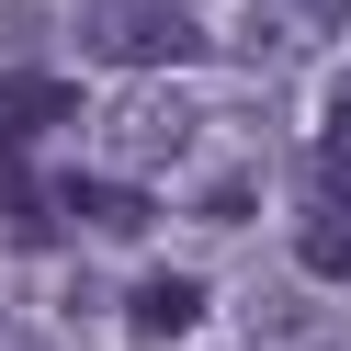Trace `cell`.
<instances>
[{
    "instance_id": "cell-3",
    "label": "cell",
    "mask_w": 351,
    "mask_h": 351,
    "mask_svg": "<svg viewBox=\"0 0 351 351\" xmlns=\"http://www.w3.org/2000/svg\"><path fill=\"white\" fill-rule=\"evenodd\" d=\"M80 114V91L57 69H0V147H34L46 125H69Z\"/></svg>"
},
{
    "instance_id": "cell-5",
    "label": "cell",
    "mask_w": 351,
    "mask_h": 351,
    "mask_svg": "<svg viewBox=\"0 0 351 351\" xmlns=\"http://www.w3.org/2000/svg\"><path fill=\"white\" fill-rule=\"evenodd\" d=\"M57 204L80 215V227H102V238H147V193H136V170H80V182H57Z\"/></svg>"
},
{
    "instance_id": "cell-2",
    "label": "cell",
    "mask_w": 351,
    "mask_h": 351,
    "mask_svg": "<svg viewBox=\"0 0 351 351\" xmlns=\"http://www.w3.org/2000/svg\"><path fill=\"white\" fill-rule=\"evenodd\" d=\"M102 147H114V170H159L193 147V102L182 91H125L114 114H102Z\"/></svg>"
},
{
    "instance_id": "cell-7",
    "label": "cell",
    "mask_w": 351,
    "mask_h": 351,
    "mask_svg": "<svg viewBox=\"0 0 351 351\" xmlns=\"http://www.w3.org/2000/svg\"><path fill=\"white\" fill-rule=\"evenodd\" d=\"M261 340H328V317H317V306H283V295H261Z\"/></svg>"
},
{
    "instance_id": "cell-6",
    "label": "cell",
    "mask_w": 351,
    "mask_h": 351,
    "mask_svg": "<svg viewBox=\"0 0 351 351\" xmlns=\"http://www.w3.org/2000/svg\"><path fill=\"white\" fill-rule=\"evenodd\" d=\"M193 317H204V283H182V272H147L136 283V328L147 340H182Z\"/></svg>"
},
{
    "instance_id": "cell-8",
    "label": "cell",
    "mask_w": 351,
    "mask_h": 351,
    "mask_svg": "<svg viewBox=\"0 0 351 351\" xmlns=\"http://www.w3.org/2000/svg\"><path fill=\"white\" fill-rule=\"evenodd\" d=\"M0 351H57V328H34V317H0Z\"/></svg>"
},
{
    "instance_id": "cell-4",
    "label": "cell",
    "mask_w": 351,
    "mask_h": 351,
    "mask_svg": "<svg viewBox=\"0 0 351 351\" xmlns=\"http://www.w3.org/2000/svg\"><path fill=\"white\" fill-rule=\"evenodd\" d=\"M340 23H351V0H261V12H250V46L261 57H306V46H328Z\"/></svg>"
},
{
    "instance_id": "cell-1",
    "label": "cell",
    "mask_w": 351,
    "mask_h": 351,
    "mask_svg": "<svg viewBox=\"0 0 351 351\" xmlns=\"http://www.w3.org/2000/svg\"><path fill=\"white\" fill-rule=\"evenodd\" d=\"M69 34H80V57H102V69H193V57H204L193 0H80Z\"/></svg>"
}]
</instances>
